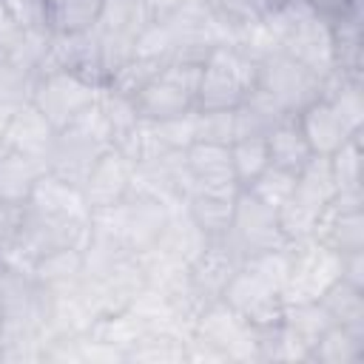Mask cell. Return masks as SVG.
Masks as SVG:
<instances>
[{"instance_id":"cell-20","label":"cell","mask_w":364,"mask_h":364,"mask_svg":"<svg viewBox=\"0 0 364 364\" xmlns=\"http://www.w3.org/2000/svg\"><path fill=\"white\" fill-rule=\"evenodd\" d=\"M54 134H57V128L31 102H26V105H20L17 111L9 114L3 145H6V151L23 154V156L37 159V162H46V154L51 148Z\"/></svg>"},{"instance_id":"cell-38","label":"cell","mask_w":364,"mask_h":364,"mask_svg":"<svg viewBox=\"0 0 364 364\" xmlns=\"http://www.w3.org/2000/svg\"><path fill=\"white\" fill-rule=\"evenodd\" d=\"M6 9L11 11L14 23L23 31H34V34H51L48 28V17H46V0H3Z\"/></svg>"},{"instance_id":"cell-26","label":"cell","mask_w":364,"mask_h":364,"mask_svg":"<svg viewBox=\"0 0 364 364\" xmlns=\"http://www.w3.org/2000/svg\"><path fill=\"white\" fill-rule=\"evenodd\" d=\"M310 364H364V330L330 324L307 353Z\"/></svg>"},{"instance_id":"cell-6","label":"cell","mask_w":364,"mask_h":364,"mask_svg":"<svg viewBox=\"0 0 364 364\" xmlns=\"http://www.w3.org/2000/svg\"><path fill=\"white\" fill-rule=\"evenodd\" d=\"M253 57H256V88L264 97H270L282 111L296 117L304 105L321 97L324 77L310 71L304 63H299L287 51L270 46Z\"/></svg>"},{"instance_id":"cell-3","label":"cell","mask_w":364,"mask_h":364,"mask_svg":"<svg viewBox=\"0 0 364 364\" xmlns=\"http://www.w3.org/2000/svg\"><path fill=\"white\" fill-rule=\"evenodd\" d=\"M48 321V290L34 273L11 259L0 264V341L43 338Z\"/></svg>"},{"instance_id":"cell-1","label":"cell","mask_w":364,"mask_h":364,"mask_svg":"<svg viewBox=\"0 0 364 364\" xmlns=\"http://www.w3.org/2000/svg\"><path fill=\"white\" fill-rule=\"evenodd\" d=\"M264 28L270 34V43L299 63H304L318 77H327L333 71V28L330 17L321 14L307 0H287L282 9H276Z\"/></svg>"},{"instance_id":"cell-19","label":"cell","mask_w":364,"mask_h":364,"mask_svg":"<svg viewBox=\"0 0 364 364\" xmlns=\"http://www.w3.org/2000/svg\"><path fill=\"white\" fill-rule=\"evenodd\" d=\"M210 239L193 225V219L185 213V208H173L168 216V225L162 230V236L156 239V245L151 250H145L148 256H156L162 262H171L176 267H191L196 262V256L205 250ZM142 256V253H139Z\"/></svg>"},{"instance_id":"cell-11","label":"cell","mask_w":364,"mask_h":364,"mask_svg":"<svg viewBox=\"0 0 364 364\" xmlns=\"http://www.w3.org/2000/svg\"><path fill=\"white\" fill-rule=\"evenodd\" d=\"M338 279V253L318 245L313 236L290 242V273L282 290L284 304L316 301Z\"/></svg>"},{"instance_id":"cell-30","label":"cell","mask_w":364,"mask_h":364,"mask_svg":"<svg viewBox=\"0 0 364 364\" xmlns=\"http://www.w3.org/2000/svg\"><path fill=\"white\" fill-rule=\"evenodd\" d=\"M330 318V324L347 330H364V290L336 279L318 299H316Z\"/></svg>"},{"instance_id":"cell-37","label":"cell","mask_w":364,"mask_h":364,"mask_svg":"<svg viewBox=\"0 0 364 364\" xmlns=\"http://www.w3.org/2000/svg\"><path fill=\"white\" fill-rule=\"evenodd\" d=\"M233 139H236L233 108H225V111H199L196 108V142L230 145Z\"/></svg>"},{"instance_id":"cell-32","label":"cell","mask_w":364,"mask_h":364,"mask_svg":"<svg viewBox=\"0 0 364 364\" xmlns=\"http://www.w3.org/2000/svg\"><path fill=\"white\" fill-rule=\"evenodd\" d=\"M102 0H46L51 34H85L100 23Z\"/></svg>"},{"instance_id":"cell-5","label":"cell","mask_w":364,"mask_h":364,"mask_svg":"<svg viewBox=\"0 0 364 364\" xmlns=\"http://www.w3.org/2000/svg\"><path fill=\"white\" fill-rule=\"evenodd\" d=\"M108 148H111V136H108V131H105V125L97 114V105H94V111L85 114L80 122L65 125L54 134L43 165H46V173L82 188L94 162Z\"/></svg>"},{"instance_id":"cell-25","label":"cell","mask_w":364,"mask_h":364,"mask_svg":"<svg viewBox=\"0 0 364 364\" xmlns=\"http://www.w3.org/2000/svg\"><path fill=\"white\" fill-rule=\"evenodd\" d=\"M82 264H85L82 247H60V250H48L43 256H37L26 267L34 273V279L43 287L65 290V287H74L82 279Z\"/></svg>"},{"instance_id":"cell-22","label":"cell","mask_w":364,"mask_h":364,"mask_svg":"<svg viewBox=\"0 0 364 364\" xmlns=\"http://www.w3.org/2000/svg\"><path fill=\"white\" fill-rule=\"evenodd\" d=\"M239 191H191L182 202L185 213L208 239H225Z\"/></svg>"},{"instance_id":"cell-35","label":"cell","mask_w":364,"mask_h":364,"mask_svg":"<svg viewBox=\"0 0 364 364\" xmlns=\"http://www.w3.org/2000/svg\"><path fill=\"white\" fill-rule=\"evenodd\" d=\"M228 148H230V165L239 188H250L270 165L267 142L262 136H239Z\"/></svg>"},{"instance_id":"cell-28","label":"cell","mask_w":364,"mask_h":364,"mask_svg":"<svg viewBox=\"0 0 364 364\" xmlns=\"http://www.w3.org/2000/svg\"><path fill=\"white\" fill-rule=\"evenodd\" d=\"M264 142H267L270 165H273V168H282V171L299 173V171L304 168V162L313 156V151H310V145H307V139H304V134H301L296 117H290V119H284L282 125H276V128L264 136Z\"/></svg>"},{"instance_id":"cell-21","label":"cell","mask_w":364,"mask_h":364,"mask_svg":"<svg viewBox=\"0 0 364 364\" xmlns=\"http://www.w3.org/2000/svg\"><path fill=\"white\" fill-rule=\"evenodd\" d=\"M239 264H242V259L228 245V239H210L205 245V250L196 256V262L188 267V276L208 301H216Z\"/></svg>"},{"instance_id":"cell-42","label":"cell","mask_w":364,"mask_h":364,"mask_svg":"<svg viewBox=\"0 0 364 364\" xmlns=\"http://www.w3.org/2000/svg\"><path fill=\"white\" fill-rule=\"evenodd\" d=\"M9 114H11V111H0V151L6 148L3 139H6V122H9Z\"/></svg>"},{"instance_id":"cell-16","label":"cell","mask_w":364,"mask_h":364,"mask_svg":"<svg viewBox=\"0 0 364 364\" xmlns=\"http://www.w3.org/2000/svg\"><path fill=\"white\" fill-rule=\"evenodd\" d=\"M131 179H134V162L119 151L108 148L91 168V173L82 182V196L85 205L94 210H108L119 205L131 193Z\"/></svg>"},{"instance_id":"cell-39","label":"cell","mask_w":364,"mask_h":364,"mask_svg":"<svg viewBox=\"0 0 364 364\" xmlns=\"http://www.w3.org/2000/svg\"><path fill=\"white\" fill-rule=\"evenodd\" d=\"M20 225H23V205L0 199V256L3 259L14 250L17 236H20Z\"/></svg>"},{"instance_id":"cell-17","label":"cell","mask_w":364,"mask_h":364,"mask_svg":"<svg viewBox=\"0 0 364 364\" xmlns=\"http://www.w3.org/2000/svg\"><path fill=\"white\" fill-rule=\"evenodd\" d=\"M296 122H299V128H301V134H304L310 151L318 154V156H330V154H333L336 148H341L353 134H358V131H353V128L344 122V117H341V114L333 108V102L324 100V97H316L310 105H304V108L296 114Z\"/></svg>"},{"instance_id":"cell-40","label":"cell","mask_w":364,"mask_h":364,"mask_svg":"<svg viewBox=\"0 0 364 364\" xmlns=\"http://www.w3.org/2000/svg\"><path fill=\"white\" fill-rule=\"evenodd\" d=\"M338 279L364 290V250L338 253Z\"/></svg>"},{"instance_id":"cell-9","label":"cell","mask_w":364,"mask_h":364,"mask_svg":"<svg viewBox=\"0 0 364 364\" xmlns=\"http://www.w3.org/2000/svg\"><path fill=\"white\" fill-rule=\"evenodd\" d=\"M199 74H202V63H188V60L165 63L162 71L134 97L136 114L148 122H162L191 114L196 108Z\"/></svg>"},{"instance_id":"cell-34","label":"cell","mask_w":364,"mask_h":364,"mask_svg":"<svg viewBox=\"0 0 364 364\" xmlns=\"http://www.w3.org/2000/svg\"><path fill=\"white\" fill-rule=\"evenodd\" d=\"M327 159L338 191H364V131L353 134Z\"/></svg>"},{"instance_id":"cell-10","label":"cell","mask_w":364,"mask_h":364,"mask_svg":"<svg viewBox=\"0 0 364 364\" xmlns=\"http://www.w3.org/2000/svg\"><path fill=\"white\" fill-rule=\"evenodd\" d=\"M228 245L239 253V259H250L276 247L290 245L279 228V213L276 208H270L267 202H262L259 196H253L250 191L239 188L236 193V205H233V219L228 228Z\"/></svg>"},{"instance_id":"cell-7","label":"cell","mask_w":364,"mask_h":364,"mask_svg":"<svg viewBox=\"0 0 364 364\" xmlns=\"http://www.w3.org/2000/svg\"><path fill=\"white\" fill-rule=\"evenodd\" d=\"M91 236V219L82 216H68V213H54L43 210L34 205H23V225L14 250L6 256L11 262L28 264L37 256L60 247H85Z\"/></svg>"},{"instance_id":"cell-24","label":"cell","mask_w":364,"mask_h":364,"mask_svg":"<svg viewBox=\"0 0 364 364\" xmlns=\"http://www.w3.org/2000/svg\"><path fill=\"white\" fill-rule=\"evenodd\" d=\"M26 205H34V208H43V210H54V213H68V216H82V219H91V208L85 205V196H82V188L65 182V179H57L51 173H40Z\"/></svg>"},{"instance_id":"cell-2","label":"cell","mask_w":364,"mask_h":364,"mask_svg":"<svg viewBox=\"0 0 364 364\" xmlns=\"http://www.w3.org/2000/svg\"><path fill=\"white\" fill-rule=\"evenodd\" d=\"M256 88V57L236 40H225L210 48L202 60V74L196 85L199 111L236 108Z\"/></svg>"},{"instance_id":"cell-4","label":"cell","mask_w":364,"mask_h":364,"mask_svg":"<svg viewBox=\"0 0 364 364\" xmlns=\"http://www.w3.org/2000/svg\"><path fill=\"white\" fill-rule=\"evenodd\" d=\"M171 210L173 208L159 199H151L142 193H128L119 205H114L108 210H94L91 230L117 239L125 250L139 256L156 245V239L162 236V230L168 225Z\"/></svg>"},{"instance_id":"cell-31","label":"cell","mask_w":364,"mask_h":364,"mask_svg":"<svg viewBox=\"0 0 364 364\" xmlns=\"http://www.w3.org/2000/svg\"><path fill=\"white\" fill-rule=\"evenodd\" d=\"M43 171H46L43 162L3 148L0 151V199L26 205V199Z\"/></svg>"},{"instance_id":"cell-43","label":"cell","mask_w":364,"mask_h":364,"mask_svg":"<svg viewBox=\"0 0 364 364\" xmlns=\"http://www.w3.org/2000/svg\"><path fill=\"white\" fill-rule=\"evenodd\" d=\"M0 361H3V344H0Z\"/></svg>"},{"instance_id":"cell-27","label":"cell","mask_w":364,"mask_h":364,"mask_svg":"<svg viewBox=\"0 0 364 364\" xmlns=\"http://www.w3.org/2000/svg\"><path fill=\"white\" fill-rule=\"evenodd\" d=\"M293 114L282 111L270 97H264L259 88H253L236 108H233V119H236V139L239 136H267L276 125H282L284 119H290Z\"/></svg>"},{"instance_id":"cell-41","label":"cell","mask_w":364,"mask_h":364,"mask_svg":"<svg viewBox=\"0 0 364 364\" xmlns=\"http://www.w3.org/2000/svg\"><path fill=\"white\" fill-rule=\"evenodd\" d=\"M23 34V28L14 23V17H11V11L6 9V3L0 0V54L6 51V48H11L14 43H17V37Z\"/></svg>"},{"instance_id":"cell-8","label":"cell","mask_w":364,"mask_h":364,"mask_svg":"<svg viewBox=\"0 0 364 364\" xmlns=\"http://www.w3.org/2000/svg\"><path fill=\"white\" fill-rule=\"evenodd\" d=\"M100 88L94 80L82 77L80 71H43L34 94H31V105L60 131L65 125L80 122L85 114L94 111L97 100H100Z\"/></svg>"},{"instance_id":"cell-15","label":"cell","mask_w":364,"mask_h":364,"mask_svg":"<svg viewBox=\"0 0 364 364\" xmlns=\"http://www.w3.org/2000/svg\"><path fill=\"white\" fill-rule=\"evenodd\" d=\"M131 193L159 199L171 208L182 205L191 193V173L185 165V151H162V154L134 165Z\"/></svg>"},{"instance_id":"cell-23","label":"cell","mask_w":364,"mask_h":364,"mask_svg":"<svg viewBox=\"0 0 364 364\" xmlns=\"http://www.w3.org/2000/svg\"><path fill=\"white\" fill-rule=\"evenodd\" d=\"M159 17V9L154 0H102V14L97 28L122 37L128 43H136V37Z\"/></svg>"},{"instance_id":"cell-12","label":"cell","mask_w":364,"mask_h":364,"mask_svg":"<svg viewBox=\"0 0 364 364\" xmlns=\"http://www.w3.org/2000/svg\"><path fill=\"white\" fill-rule=\"evenodd\" d=\"M191 336L208 341L216 347L225 361H259V347H256V327L247 324L236 310H230L222 299L210 301L199 318L191 327Z\"/></svg>"},{"instance_id":"cell-18","label":"cell","mask_w":364,"mask_h":364,"mask_svg":"<svg viewBox=\"0 0 364 364\" xmlns=\"http://www.w3.org/2000/svg\"><path fill=\"white\" fill-rule=\"evenodd\" d=\"M185 165L191 173V191H239L228 145L193 142L185 148Z\"/></svg>"},{"instance_id":"cell-29","label":"cell","mask_w":364,"mask_h":364,"mask_svg":"<svg viewBox=\"0 0 364 364\" xmlns=\"http://www.w3.org/2000/svg\"><path fill=\"white\" fill-rule=\"evenodd\" d=\"M287 0H205L210 14L236 37L239 31H247L250 26L264 23L276 9H282Z\"/></svg>"},{"instance_id":"cell-36","label":"cell","mask_w":364,"mask_h":364,"mask_svg":"<svg viewBox=\"0 0 364 364\" xmlns=\"http://www.w3.org/2000/svg\"><path fill=\"white\" fill-rule=\"evenodd\" d=\"M296 188V173L293 171H282V168H273L267 165L264 173L245 191H250L253 196H259L262 202H267L270 208H279Z\"/></svg>"},{"instance_id":"cell-13","label":"cell","mask_w":364,"mask_h":364,"mask_svg":"<svg viewBox=\"0 0 364 364\" xmlns=\"http://www.w3.org/2000/svg\"><path fill=\"white\" fill-rule=\"evenodd\" d=\"M310 236L333 253L364 250V191H338L321 208Z\"/></svg>"},{"instance_id":"cell-33","label":"cell","mask_w":364,"mask_h":364,"mask_svg":"<svg viewBox=\"0 0 364 364\" xmlns=\"http://www.w3.org/2000/svg\"><path fill=\"white\" fill-rule=\"evenodd\" d=\"M282 327L304 353H310V347L318 341V336L330 327V318L324 316L318 301H290V304H284Z\"/></svg>"},{"instance_id":"cell-44","label":"cell","mask_w":364,"mask_h":364,"mask_svg":"<svg viewBox=\"0 0 364 364\" xmlns=\"http://www.w3.org/2000/svg\"><path fill=\"white\" fill-rule=\"evenodd\" d=\"M0 264H3V256H0Z\"/></svg>"},{"instance_id":"cell-14","label":"cell","mask_w":364,"mask_h":364,"mask_svg":"<svg viewBox=\"0 0 364 364\" xmlns=\"http://www.w3.org/2000/svg\"><path fill=\"white\" fill-rule=\"evenodd\" d=\"M219 299L253 327H273L282 321V313H284L282 293L245 264L236 267V273L230 276Z\"/></svg>"}]
</instances>
